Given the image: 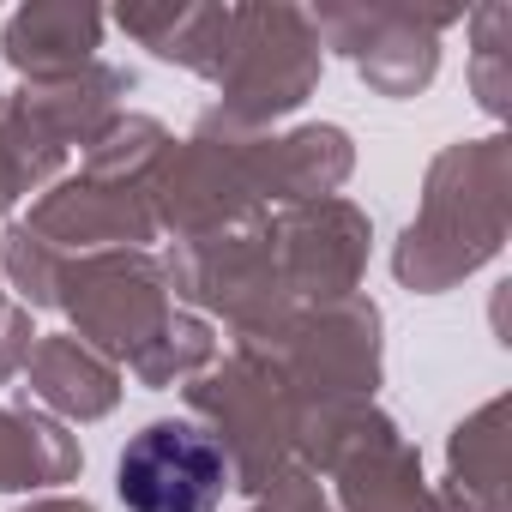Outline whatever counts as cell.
<instances>
[{
  "mask_svg": "<svg viewBox=\"0 0 512 512\" xmlns=\"http://www.w3.org/2000/svg\"><path fill=\"white\" fill-rule=\"evenodd\" d=\"M115 488L127 512H217L229 488V458L193 422H151L127 440Z\"/></svg>",
  "mask_w": 512,
  "mask_h": 512,
  "instance_id": "6da1fadb",
  "label": "cell"
}]
</instances>
